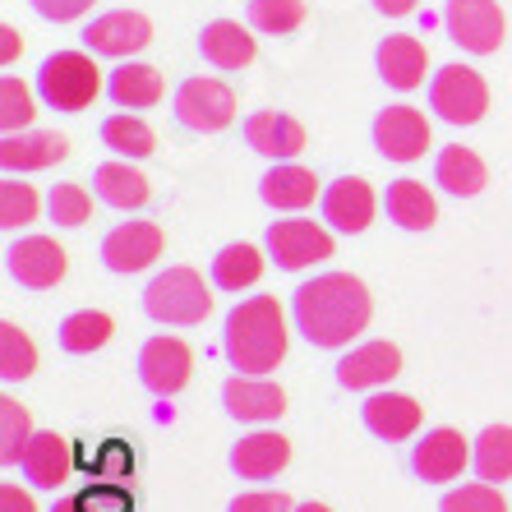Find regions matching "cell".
<instances>
[{"label":"cell","instance_id":"7402d4cb","mask_svg":"<svg viewBox=\"0 0 512 512\" xmlns=\"http://www.w3.org/2000/svg\"><path fill=\"white\" fill-rule=\"evenodd\" d=\"M70 157V139L56 130H19L0 134V167L5 176H28V171H47Z\"/></svg>","mask_w":512,"mask_h":512},{"label":"cell","instance_id":"f35d334b","mask_svg":"<svg viewBox=\"0 0 512 512\" xmlns=\"http://www.w3.org/2000/svg\"><path fill=\"white\" fill-rule=\"evenodd\" d=\"M33 116H37L33 88H28L19 74H5V79H0V130L5 134L33 130Z\"/></svg>","mask_w":512,"mask_h":512},{"label":"cell","instance_id":"836d02e7","mask_svg":"<svg viewBox=\"0 0 512 512\" xmlns=\"http://www.w3.org/2000/svg\"><path fill=\"white\" fill-rule=\"evenodd\" d=\"M33 420H28V406L14 402V397H0V466H19L33 443Z\"/></svg>","mask_w":512,"mask_h":512},{"label":"cell","instance_id":"d4e9b609","mask_svg":"<svg viewBox=\"0 0 512 512\" xmlns=\"http://www.w3.org/2000/svg\"><path fill=\"white\" fill-rule=\"evenodd\" d=\"M199 56H203V65L231 74V70L254 65L259 47H254V37L245 24H236V19H213V24L199 28Z\"/></svg>","mask_w":512,"mask_h":512},{"label":"cell","instance_id":"9c48e42d","mask_svg":"<svg viewBox=\"0 0 512 512\" xmlns=\"http://www.w3.org/2000/svg\"><path fill=\"white\" fill-rule=\"evenodd\" d=\"M70 273V254L56 236H14L5 245V277L24 291H51Z\"/></svg>","mask_w":512,"mask_h":512},{"label":"cell","instance_id":"c3c4849f","mask_svg":"<svg viewBox=\"0 0 512 512\" xmlns=\"http://www.w3.org/2000/svg\"><path fill=\"white\" fill-rule=\"evenodd\" d=\"M51 512H84V503H79V494H65V499L51 503Z\"/></svg>","mask_w":512,"mask_h":512},{"label":"cell","instance_id":"484cf974","mask_svg":"<svg viewBox=\"0 0 512 512\" xmlns=\"http://www.w3.org/2000/svg\"><path fill=\"white\" fill-rule=\"evenodd\" d=\"M263 273H268V250L250 245V240H231V245H222V250L213 254L208 282H213L217 291H227V296H240V291L259 286Z\"/></svg>","mask_w":512,"mask_h":512},{"label":"cell","instance_id":"44dd1931","mask_svg":"<svg viewBox=\"0 0 512 512\" xmlns=\"http://www.w3.org/2000/svg\"><path fill=\"white\" fill-rule=\"evenodd\" d=\"M240 134L268 162H296L305 153V125L286 111H250L240 120Z\"/></svg>","mask_w":512,"mask_h":512},{"label":"cell","instance_id":"d590c367","mask_svg":"<svg viewBox=\"0 0 512 512\" xmlns=\"http://www.w3.org/2000/svg\"><path fill=\"white\" fill-rule=\"evenodd\" d=\"M245 19L254 33L286 37L305 24V0H245Z\"/></svg>","mask_w":512,"mask_h":512},{"label":"cell","instance_id":"ffe728a7","mask_svg":"<svg viewBox=\"0 0 512 512\" xmlns=\"http://www.w3.org/2000/svg\"><path fill=\"white\" fill-rule=\"evenodd\" d=\"M74 443L65 439V434H56V429H37L33 443H28L24 462H19V476L28 480L33 489H47V494H56V489L70 485L74 476Z\"/></svg>","mask_w":512,"mask_h":512},{"label":"cell","instance_id":"681fc988","mask_svg":"<svg viewBox=\"0 0 512 512\" xmlns=\"http://www.w3.org/2000/svg\"><path fill=\"white\" fill-rule=\"evenodd\" d=\"M296 512H333L328 503H314V499H305V503H296Z\"/></svg>","mask_w":512,"mask_h":512},{"label":"cell","instance_id":"d6a6232c","mask_svg":"<svg viewBox=\"0 0 512 512\" xmlns=\"http://www.w3.org/2000/svg\"><path fill=\"white\" fill-rule=\"evenodd\" d=\"M471 471L489 485L512 480V425H485L471 443Z\"/></svg>","mask_w":512,"mask_h":512},{"label":"cell","instance_id":"7a4b0ae2","mask_svg":"<svg viewBox=\"0 0 512 512\" xmlns=\"http://www.w3.org/2000/svg\"><path fill=\"white\" fill-rule=\"evenodd\" d=\"M291 314L277 296H245L222 319V356L236 374H273L291 351Z\"/></svg>","mask_w":512,"mask_h":512},{"label":"cell","instance_id":"52a82bcc","mask_svg":"<svg viewBox=\"0 0 512 512\" xmlns=\"http://www.w3.org/2000/svg\"><path fill=\"white\" fill-rule=\"evenodd\" d=\"M171 111H176L180 130L217 134L236 120V93H231V84L213 79V74H190V79H180L176 93H171Z\"/></svg>","mask_w":512,"mask_h":512},{"label":"cell","instance_id":"b9f144b4","mask_svg":"<svg viewBox=\"0 0 512 512\" xmlns=\"http://www.w3.org/2000/svg\"><path fill=\"white\" fill-rule=\"evenodd\" d=\"M93 471H97V480H125L134 471V453H130V443H120V439H111V443H102L93 453Z\"/></svg>","mask_w":512,"mask_h":512},{"label":"cell","instance_id":"d6986e66","mask_svg":"<svg viewBox=\"0 0 512 512\" xmlns=\"http://www.w3.org/2000/svg\"><path fill=\"white\" fill-rule=\"evenodd\" d=\"M360 420H365V429H370L374 439L406 443V439H416L420 425H425V406H420L416 397H406V393L379 388V393H370L365 402H360Z\"/></svg>","mask_w":512,"mask_h":512},{"label":"cell","instance_id":"f546056e","mask_svg":"<svg viewBox=\"0 0 512 512\" xmlns=\"http://www.w3.org/2000/svg\"><path fill=\"white\" fill-rule=\"evenodd\" d=\"M107 97L120 111H148L167 97V84H162V70H153V65L120 60L116 70L107 74Z\"/></svg>","mask_w":512,"mask_h":512},{"label":"cell","instance_id":"e0dca14e","mask_svg":"<svg viewBox=\"0 0 512 512\" xmlns=\"http://www.w3.org/2000/svg\"><path fill=\"white\" fill-rule=\"evenodd\" d=\"M379 194H374L370 180L360 176H337L333 185H323V199H319V213L323 222L337 231V236H365L379 213Z\"/></svg>","mask_w":512,"mask_h":512},{"label":"cell","instance_id":"5bb4252c","mask_svg":"<svg viewBox=\"0 0 512 512\" xmlns=\"http://www.w3.org/2000/svg\"><path fill=\"white\" fill-rule=\"evenodd\" d=\"M466 466H471V439H462V429L453 425L425 429L411 443V476L425 485H453V480H462Z\"/></svg>","mask_w":512,"mask_h":512},{"label":"cell","instance_id":"cb8c5ba5","mask_svg":"<svg viewBox=\"0 0 512 512\" xmlns=\"http://www.w3.org/2000/svg\"><path fill=\"white\" fill-rule=\"evenodd\" d=\"M259 199L268 203L273 213L296 217V213H305L314 199H323V185H319V176H314L310 167H300V162H273L259 180Z\"/></svg>","mask_w":512,"mask_h":512},{"label":"cell","instance_id":"83f0119b","mask_svg":"<svg viewBox=\"0 0 512 512\" xmlns=\"http://www.w3.org/2000/svg\"><path fill=\"white\" fill-rule=\"evenodd\" d=\"M93 194L107 203V208H116V213H139V208H148V199H153V185H148V176H143L134 162L116 157V162L93 167Z\"/></svg>","mask_w":512,"mask_h":512},{"label":"cell","instance_id":"1f68e13d","mask_svg":"<svg viewBox=\"0 0 512 512\" xmlns=\"http://www.w3.org/2000/svg\"><path fill=\"white\" fill-rule=\"evenodd\" d=\"M102 143H107L116 157H125V162H143V157L157 153V134L153 125L143 116H134V111H116V116L102 120Z\"/></svg>","mask_w":512,"mask_h":512},{"label":"cell","instance_id":"8fae6325","mask_svg":"<svg viewBox=\"0 0 512 512\" xmlns=\"http://www.w3.org/2000/svg\"><path fill=\"white\" fill-rule=\"evenodd\" d=\"M167 250V231L139 217V222H116V227L102 236V268L116 277H134V273H148L157 259Z\"/></svg>","mask_w":512,"mask_h":512},{"label":"cell","instance_id":"74e56055","mask_svg":"<svg viewBox=\"0 0 512 512\" xmlns=\"http://www.w3.org/2000/svg\"><path fill=\"white\" fill-rule=\"evenodd\" d=\"M42 213V199H37L33 185H24V176H5L0 180V227L5 231H24L37 222Z\"/></svg>","mask_w":512,"mask_h":512},{"label":"cell","instance_id":"3957f363","mask_svg":"<svg viewBox=\"0 0 512 512\" xmlns=\"http://www.w3.org/2000/svg\"><path fill=\"white\" fill-rule=\"evenodd\" d=\"M139 300L143 314L162 328H199L213 314V282H203V273L176 263V268H162L148 277Z\"/></svg>","mask_w":512,"mask_h":512},{"label":"cell","instance_id":"7dc6e473","mask_svg":"<svg viewBox=\"0 0 512 512\" xmlns=\"http://www.w3.org/2000/svg\"><path fill=\"white\" fill-rule=\"evenodd\" d=\"M19 51H24V42H19V33L5 24V28H0V60H5V65H14V56H19Z\"/></svg>","mask_w":512,"mask_h":512},{"label":"cell","instance_id":"5b68a950","mask_svg":"<svg viewBox=\"0 0 512 512\" xmlns=\"http://www.w3.org/2000/svg\"><path fill=\"white\" fill-rule=\"evenodd\" d=\"M429 111L443 120V125H457V130H466V125H480L489 111V84L485 74L471 70V65H462V60H448V65H439V70L429 74Z\"/></svg>","mask_w":512,"mask_h":512},{"label":"cell","instance_id":"7c38bea8","mask_svg":"<svg viewBox=\"0 0 512 512\" xmlns=\"http://www.w3.org/2000/svg\"><path fill=\"white\" fill-rule=\"evenodd\" d=\"M222 411H227V420L250 429L277 425L286 416V388L268 374H231L222 383Z\"/></svg>","mask_w":512,"mask_h":512},{"label":"cell","instance_id":"f6af8a7d","mask_svg":"<svg viewBox=\"0 0 512 512\" xmlns=\"http://www.w3.org/2000/svg\"><path fill=\"white\" fill-rule=\"evenodd\" d=\"M0 512H37V503H33L28 489H19L14 480H5V485H0Z\"/></svg>","mask_w":512,"mask_h":512},{"label":"cell","instance_id":"2e32d148","mask_svg":"<svg viewBox=\"0 0 512 512\" xmlns=\"http://www.w3.org/2000/svg\"><path fill=\"white\" fill-rule=\"evenodd\" d=\"M402 374V351L393 342H383V337H370V342H356L346 346L342 360H337V383H342L346 393H379L388 383Z\"/></svg>","mask_w":512,"mask_h":512},{"label":"cell","instance_id":"60d3db41","mask_svg":"<svg viewBox=\"0 0 512 512\" xmlns=\"http://www.w3.org/2000/svg\"><path fill=\"white\" fill-rule=\"evenodd\" d=\"M79 503H84V512H134L130 489L120 480H97V485L79 489Z\"/></svg>","mask_w":512,"mask_h":512},{"label":"cell","instance_id":"e575fe53","mask_svg":"<svg viewBox=\"0 0 512 512\" xmlns=\"http://www.w3.org/2000/svg\"><path fill=\"white\" fill-rule=\"evenodd\" d=\"M33 370H37V346H33V337L19 328V323H0V379L5 383H24V379H33Z\"/></svg>","mask_w":512,"mask_h":512},{"label":"cell","instance_id":"7bdbcfd3","mask_svg":"<svg viewBox=\"0 0 512 512\" xmlns=\"http://www.w3.org/2000/svg\"><path fill=\"white\" fill-rule=\"evenodd\" d=\"M227 512H296V503L282 489H245L227 503Z\"/></svg>","mask_w":512,"mask_h":512},{"label":"cell","instance_id":"4fadbf2b","mask_svg":"<svg viewBox=\"0 0 512 512\" xmlns=\"http://www.w3.org/2000/svg\"><path fill=\"white\" fill-rule=\"evenodd\" d=\"M370 139H374V153L383 162H420L429 148V120L420 107H406V102H393V107H383L370 125Z\"/></svg>","mask_w":512,"mask_h":512},{"label":"cell","instance_id":"4316f807","mask_svg":"<svg viewBox=\"0 0 512 512\" xmlns=\"http://www.w3.org/2000/svg\"><path fill=\"white\" fill-rule=\"evenodd\" d=\"M383 213H388L393 227L420 236V231H434V222H439V199H434V190H429L425 180L402 176L383 190Z\"/></svg>","mask_w":512,"mask_h":512},{"label":"cell","instance_id":"ee69618b","mask_svg":"<svg viewBox=\"0 0 512 512\" xmlns=\"http://www.w3.org/2000/svg\"><path fill=\"white\" fill-rule=\"evenodd\" d=\"M33 5L37 19H47V24H74V19H84L93 10V0H28Z\"/></svg>","mask_w":512,"mask_h":512},{"label":"cell","instance_id":"bcb514c9","mask_svg":"<svg viewBox=\"0 0 512 512\" xmlns=\"http://www.w3.org/2000/svg\"><path fill=\"white\" fill-rule=\"evenodd\" d=\"M370 5L383 14V19H406V14L416 10V0H370Z\"/></svg>","mask_w":512,"mask_h":512},{"label":"cell","instance_id":"8d00e7d4","mask_svg":"<svg viewBox=\"0 0 512 512\" xmlns=\"http://www.w3.org/2000/svg\"><path fill=\"white\" fill-rule=\"evenodd\" d=\"M47 217L60 231L88 227V217H93V194H88L79 180H60V185H51V194H47Z\"/></svg>","mask_w":512,"mask_h":512},{"label":"cell","instance_id":"ba28073f","mask_svg":"<svg viewBox=\"0 0 512 512\" xmlns=\"http://www.w3.org/2000/svg\"><path fill=\"white\" fill-rule=\"evenodd\" d=\"M443 33L466 56H494L503 47L508 19L499 0H443Z\"/></svg>","mask_w":512,"mask_h":512},{"label":"cell","instance_id":"ac0fdd59","mask_svg":"<svg viewBox=\"0 0 512 512\" xmlns=\"http://www.w3.org/2000/svg\"><path fill=\"white\" fill-rule=\"evenodd\" d=\"M286 462H291V439L277 434V429H268V425L240 434V439L231 443V453H227L231 476L250 480V485H268V480H277L286 471Z\"/></svg>","mask_w":512,"mask_h":512},{"label":"cell","instance_id":"603a6c76","mask_svg":"<svg viewBox=\"0 0 512 512\" xmlns=\"http://www.w3.org/2000/svg\"><path fill=\"white\" fill-rule=\"evenodd\" d=\"M425 70H429V51H425L420 37L388 33L379 47H374V74H379L393 93H411V88H420L425 84Z\"/></svg>","mask_w":512,"mask_h":512},{"label":"cell","instance_id":"277c9868","mask_svg":"<svg viewBox=\"0 0 512 512\" xmlns=\"http://www.w3.org/2000/svg\"><path fill=\"white\" fill-rule=\"evenodd\" d=\"M102 88L107 84H102V70H97L93 51H51V56L37 65V97H42L51 111H65V116L88 111Z\"/></svg>","mask_w":512,"mask_h":512},{"label":"cell","instance_id":"4dcf8cb0","mask_svg":"<svg viewBox=\"0 0 512 512\" xmlns=\"http://www.w3.org/2000/svg\"><path fill=\"white\" fill-rule=\"evenodd\" d=\"M111 333H116V319L107 310H74L60 319L56 342L65 356H93L111 342Z\"/></svg>","mask_w":512,"mask_h":512},{"label":"cell","instance_id":"8992f818","mask_svg":"<svg viewBox=\"0 0 512 512\" xmlns=\"http://www.w3.org/2000/svg\"><path fill=\"white\" fill-rule=\"evenodd\" d=\"M337 231L328 222H314V217H282V222H268L263 231V250L268 263H277L282 273H305V268H319V263L333 259L337 250Z\"/></svg>","mask_w":512,"mask_h":512},{"label":"cell","instance_id":"6da1fadb","mask_svg":"<svg viewBox=\"0 0 512 512\" xmlns=\"http://www.w3.org/2000/svg\"><path fill=\"white\" fill-rule=\"evenodd\" d=\"M374 319V296L356 273L328 268L291 291V328L319 351H346Z\"/></svg>","mask_w":512,"mask_h":512},{"label":"cell","instance_id":"30bf717a","mask_svg":"<svg viewBox=\"0 0 512 512\" xmlns=\"http://www.w3.org/2000/svg\"><path fill=\"white\" fill-rule=\"evenodd\" d=\"M134 370H139V383L148 388L153 397H176L190 388L194 379V351L185 337H171V333H157L139 346V360H134Z\"/></svg>","mask_w":512,"mask_h":512},{"label":"cell","instance_id":"ab89813d","mask_svg":"<svg viewBox=\"0 0 512 512\" xmlns=\"http://www.w3.org/2000/svg\"><path fill=\"white\" fill-rule=\"evenodd\" d=\"M439 512H508V499H503V485L471 480V485L443 489Z\"/></svg>","mask_w":512,"mask_h":512},{"label":"cell","instance_id":"9a60e30c","mask_svg":"<svg viewBox=\"0 0 512 512\" xmlns=\"http://www.w3.org/2000/svg\"><path fill=\"white\" fill-rule=\"evenodd\" d=\"M84 51L102 60H134L148 42H153V19L139 10H107L84 24Z\"/></svg>","mask_w":512,"mask_h":512},{"label":"cell","instance_id":"f1b7e54d","mask_svg":"<svg viewBox=\"0 0 512 512\" xmlns=\"http://www.w3.org/2000/svg\"><path fill=\"white\" fill-rule=\"evenodd\" d=\"M434 185H439L443 194H453V199H476L489 185L485 157H480L476 148L448 143V148H439V157H434Z\"/></svg>","mask_w":512,"mask_h":512}]
</instances>
